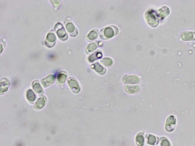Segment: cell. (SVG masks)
<instances>
[{
    "label": "cell",
    "mask_w": 195,
    "mask_h": 146,
    "mask_svg": "<svg viewBox=\"0 0 195 146\" xmlns=\"http://www.w3.org/2000/svg\"><path fill=\"white\" fill-rule=\"evenodd\" d=\"M68 83L74 93H77L79 92L80 89L79 87L77 81L74 80L69 79L68 81Z\"/></svg>",
    "instance_id": "cell-2"
},
{
    "label": "cell",
    "mask_w": 195,
    "mask_h": 146,
    "mask_svg": "<svg viewBox=\"0 0 195 146\" xmlns=\"http://www.w3.org/2000/svg\"><path fill=\"white\" fill-rule=\"evenodd\" d=\"M127 87L126 91L129 93L133 94V93H137V92L139 91V87H136V86H135V87Z\"/></svg>",
    "instance_id": "cell-9"
},
{
    "label": "cell",
    "mask_w": 195,
    "mask_h": 146,
    "mask_svg": "<svg viewBox=\"0 0 195 146\" xmlns=\"http://www.w3.org/2000/svg\"><path fill=\"white\" fill-rule=\"evenodd\" d=\"M9 81L8 80L7 81H1V93H3L4 92L6 91L8 89V86L9 85Z\"/></svg>",
    "instance_id": "cell-7"
},
{
    "label": "cell",
    "mask_w": 195,
    "mask_h": 146,
    "mask_svg": "<svg viewBox=\"0 0 195 146\" xmlns=\"http://www.w3.org/2000/svg\"><path fill=\"white\" fill-rule=\"evenodd\" d=\"M136 142L137 145L139 146H142L144 143V138L142 134H138L136 137Z\"/></svg>",
    "instance_id": "cell-6"
},
{
    "label": "cell",
    "mask_w": 195,
    "mask_h": 146,
    "mask_svg": "<svg viewBox=\"0 0 195 146\" xmlns=\"http://www.w3.org/2000/svg\"><path fill=\"white\" fill-rule=\"evenodd\" d=\"M45 100L44 98H40L36 103L35 108L37 110H40L45 106Z\"/></svg>",
    "instance_id": "cell-4"
},
{
    "label": "cell",
    "mask_w": 195,
    "mask_h": 146,
    "mask_svg": "<svg viewBox=\"0 0 195 146\" xmlns=\"http://www.w3.org/2000/svg\"><path fill=\"white\" fill-rule=\"evenodd\" d=\"M27 98L28 100L30 101H33L35 100L36 97L35 94L33 93V91L31 90H29L27 91Z\"/></svg>",
    "instance_id": "cell-8"
},
{
    "label": "cell",
    "mask_w": 195,
    "mask_h": 146,
    "mask_svg": "<svg viewBox=\"0 0 195 146\" xmlns=\"http://www.w3.org/2000/svg\"><path fill=\"white\" fill-rule=\"evenodd\" d=\"M160 145L161 146H171V143L167 139L163 137L161 139Z\"/></svg>",
    "instance_id": "cell-11"
},
{
    "label": "cell",
    "mask_w": 195,
    "mask_h": 146,
    "mask_svg": "<svg viewBox=\"0 0 195 146\" xmlns=\"http://www.w3.org/2000/svg\"><path fill=\"white\" fill-rule=\"evenodd\" d=\"M33 88L35 92L38 94H40L43 91L42 88H41V86L39 83H36L33 85Z\"/></svg>",
    "instance_id": "cell-10"
},
{
    "label": "cell",
    "mask_w": 195,
    "mask_h": 146,
    "mask_svg": "<svg viewBox=\"0 0 195 146\" xmlns=\"http://www.w3.org/2000/svg\"><path fill=\"white\" fill-rule=\"evenodd\" d=\"M147 143L150 145H154L157 144V139L155 136L152 135H148L147 137Z\"/></svg>",
    "instance_id": "cell-5"
},
{
    "label": "cell",
    "mask_w": 195,
    "mask_h": 146,
    "mask_svg": "<svg viewBox=\"0 0 195 146\" xmlns=\"http://www.w3.org/2000/svg\"><path fill=\"white\" fill-rule=\"evenodd\" d=\"M66 76L64 74H61L58 75L57 79L61 83H63L66 80Z\"/></svg>",
    "instance_id": "cell-12"
},
{
    "label": "cell",
    "mask_w": 195,
    "mask_h": 146,
    "mask_svg": "<svg viewBox=\"0 0 195 146\" xmlns=\"http://www.w3.org/2000/svg\"><path fill=\"white\" fill-rule=\"evenodd\" d=\"M176 120L174 116H169L167 120L165 128L167 131L171 132L174 130L175 128Z\"/></svg>",
    "instance_id": "cell-1"
},
{
    "label": "cell",
    "mask_w": 195,
    "mask_h": 146,
    "mask_svg": "<svg viewBox=\"0 0 195 146\" xmlns=\"http://www.w3.org/2000/svg\"><path fill=\"white\" fill-rule=\"evenodd\" d=\"M55 78L53 75H50V76H48L46 78H44V79L42 80L41 82L42 84L44 87H47L51 84L53 83L54 81Z\"/></svg>",
    "instance_id": "cell-3"
}]
</instances>
